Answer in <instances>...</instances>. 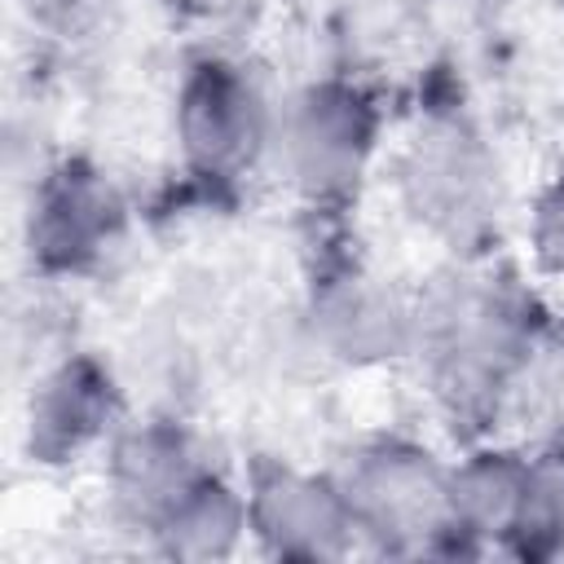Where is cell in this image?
<instances>
[{"instance_id": "obj_5", "label": "cell", "mask_w": 564, "mask_h": 564, "mask_svg": "<svg viewBox=\"0 0 564 564\" xmlns=\"http://www.w3.org/2000/svg\"><path fill=\"white\" fill-rule=\"evenodd\" d=\"M176 141L185 167L212 185L242 176L269 141V110L251 75L225 57H203L176 93Z\"/></svg>"}, {"instance_id": "obj_1", "label": "cell", "mask_w": 564, "mask_h": 564, "mask_svg": "<svg viewBox=\"0 0 564 564\" xmlns=\"http://www.w3.org/2000/svg\"><path fill=\"white\" fill-rule=\"evenodd\" d=\"M533 300L502 282L454 286L419 304L414 348L454 419H489L498 397L529 370L542 322Z\"/></svg>"}, {"instance_id": "obj_2", "label": "cell", "mask_w": 564, "mask_h": 564, "mask_svg": "<svg viewBox=\"0 0 564 564\" xmlns=\"http://www.w3.org/2000/svg\"><path fill=\"white\" fill-rule=\"evenodd\" d=\"M335 480L344 489L357 538L375 542L379 551L423 555L449 551L458 542L449 467H441L432 449L405 436H375L352 449Z\"/></svg>"}, {"instance_id": "obj_9", "label": "cell", "mask_w": 564, "mask_h": 564, "mask_svg": "<svg viewBox=\"0 0 564 564\" xmlns=\"http://www.w3.org/2000/svg\"><path fill=\"white\" fill-rule=\"evenodd\" d=\"M119 414V388L110 370L93 352L66 357L57 370H48L31 397L26 414V454L31 463L62 467L79 458L88 445L106 436V427Z\"/></svg>"}, {"instance_id": "obj_12", "label": "cell", "mask_w": 564, "mask_h": 564, "mask_svg": "<svg viewBox=\"0 0 564 564\" xmlns=\"http://www.w3.org/2000/svg\"><path fill=\"white\" fill-rule=\"evenodd\" d=\"M529 458L516 449H471L458 467H449V507L458 542H502L516 529L524 502Z\"/></svg>"}, {"instance_id": "obj_8", "label": "cell", "mask_w": 564, "mask_h": 564, "mask_svg": "<svg viewBox=\"0 0 564 564\" xmlns=\"http://www.w3.org/2000/svg\"><path fill=\"white\" fill-rule=\"evenodd\" d=\"M313 326L317 339L352 366L392 361L414 348L419 304H405L392 286L366 278L361 269H335L317 282Z\"/></svg>"}, {"instance_id": "obj_15", "label": "cell", "mask_w": 564, "mask_h": 564, "mask_svg": "<svg viewBox=\"0 0 564 564\" xmlns=\"http://www.w3.org/2000/svg\"><path fill=\"white\" fill-rule=\"evenodd\" d=\"M538 405L546 410V419L564 432V322H551L542 326L538 344H533V357H529V370H524Z\"/></svg>"}, {"instance_id": "obj_4", "label": "cell", "mask_w": 564, "mask_h": 564, "mask_svg": "<svg viewBox=\"0 0 564 564\" xmlns=\"http://www.w3.org/2000/svg\"><path fill=\"white\" fill-rule=\"evenodd\" d=\"M375 141H379V110L357 84L348 79L308 84L286 119V154L300 194L322 212L344 207L370 167Z\"/></svg>"}, {"instance_id": "obj_16", "label": "cell", "mask_w": 564, "mask_h": 564, "mask_svg": "<svg viewBox=\"0 0 564 564\" xmlns=\"http://www.w3.org/2000/svg\"><path fill=\"white\" fill-rule=\"evenodd\" d=\"M26 9H31V18H40V22H66L75 9H84L88 0H22Z\"/></svg>"}, {"instance_id": "obj_7", "label": "cell", "mask_w": 564, "mask_h": 564, "mask_svg": "<svg viewBox=\"0 0 564 564\" xmlns=\"http://www.w3.org/2000/svg\"><path fill=\"white\" fill-rule=\"evenodd\" d=\"M123 234V203L88 159H62L31 198L26 251L48 278H79L106 260Z\"/></svg>"}, {"instance_id": "obj_3", "label": "cell", "mask_w": 564, "mask_h": 564, "mask_svg": "<svg viewBox=\"0 0 564 564\" xmlns=\"http://www.w3.org/2000/svg\"><path fill=\"white\" fill-rule=\"evenodd\" d=\"M401 194L419 225L454 251H480L498 220V167L463 119H432L405 163Z\"/></svg>"}, {"instance_id": "obj_13", "label": "cell", "mask_w": 564, "mask_h": 564, "mask_svg": "<svg viewBox=\"0 0 564 564\" xmlns=\"http://www.w3.org/2000/svg\"><path fill=\"white\" fill-rule=\"evenodd\" d=\"M507 551L520 560L564 555V441H555L529 458L524 502H520L516 529L507 538Z\"/></svg>"}, {"instance_id": "obj_14", "label": "cell", "mask_w": 564, "mask_h": 564, "mask_svg": "<svg viewBox=\"0 0 564 564\" xmlns=\"http://www.w3.org/2000/svg\"><path fill=\"white\" fill-rule=\"evenodd\" d=\"M529 247L542 273L564 278V172L542 185L529 212Z\"/></svg>"}, {"instance_id": "obj_10", "label": "cell", "mask_w": 564, "mask_h": 564, "mask_svg": "<svg viewBox=\"0 0 564 564\" xmlns=\"http://www.w3.org/2000/svg\"><path fill=\"white\" fill-rule=\"evenodd\" d=\"M198 471L194 445L176 423H137L110 449V498L123 520L150 533Z\"/></svg>"}, {"instance_id": "obj_6", "label": "cell", "mask_w": 564, "mask_h": 564, "mask_svg": "<svg viewBox=\"0 0 564 564\" xmlns=\"http://www.w3.org/2000/svg\"><path fill=\"white\" fill-rule=\"evenodd\" d=\"M247 533L273 560L317 564L348 555L357 524L335 476H308L278 458H256L247 476Z\"/></svg>"}, {"instance_id": "obj_11", "label": "cell", "mask_w": 564, "mask_h": 564, "mask_svg": "<svg viewBox=\"0 0 564 564\" xmlns=\"http://www.w3.org/2000/svg\"><path fill=\"white\" fill-rule=\"evenodd\" d=\"M242 533H247V494H238L225 476L207 467L185 485V494L150 529L159 555L189 560V564L234 555Z\"/></svg>"}]
</instances>
